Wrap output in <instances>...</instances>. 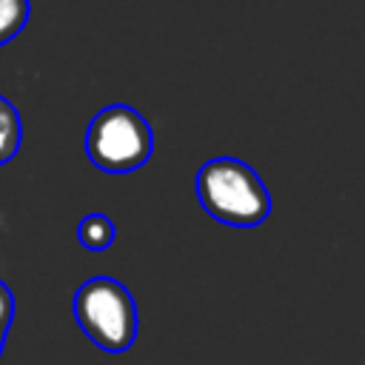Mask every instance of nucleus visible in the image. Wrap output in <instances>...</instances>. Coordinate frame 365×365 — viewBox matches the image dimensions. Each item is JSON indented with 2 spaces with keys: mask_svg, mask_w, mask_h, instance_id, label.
Segmentation results:
<instances>
[{
  "mask_svg": "<svg viewBox=\"0 0 365 365\" xmlns=\"http://www.w3.org/2000/svg\"><path fill=\"white\" fill-rule=\"evenodd\" d=\"M197 200L208 217L234 228H254L271 214V194L259 174L237 157H217L197 171Z\"/></svg>",
  "mask_w": 365,
  "mask_h": 365,
  "instance_id": "nucleus-1",
  "label": "nucleus"
},
{
  "mask_svg": "<svg viewBox=\"0 0 365 365\" xmlns=\"http://www.w3.org/2000/svg\"><path fill=\"white\" fill-rule=\"evenodd\" d=\"M74 319L83 334L108 354H123L137 339V305L114 277H91L74 291Z\"/></svg>",
  "mask_w": 365,
  "mask_h": 365,
  "instance_id": "nucleus-2",
  "label": "nucleus"
},
{
  "mask_svg": "<svg viewBox=\"0 0 365 365\" xmlns=\"http://www.w3.org/2000/svg\"><path fill=\"white\" fill-rule=\"evenodd\" d=\"M154 151V131L148 120L123 103L100 108L86 128L88 160L108 174H128L148 163Z\"/></svg>",
  "mask_w": 365,
  "mask_h": 365,
  "instance_id": "nucleus-3",
  "label": "nucleus"
},
{
  "mask_svg": "<svg viewBox=\"0 0 365 365\" xmlns=\"http://www.w3.org/2000/svg\"><path fill=\"white\" fill-rule=\"evenodd\" d=\"M114 222L106 214H86L77 225V240L86 251H106L114 242Z\"/></svg>",
  "mask_w": 365,
  "mask_h": 365,
  "instance_id": "nucleus-4",
  "label": "nucleus"
},
{
  "mask_svg": "<svg viewBox=\"0 0 365 365\" xmlns=\"http://www.w3.org/2000/svg\"><path fill=\"white\" fill-rule=\"evenodd\" d=\"M23 140V125H20V114L17 108L0 94V165H6L9 160H14L17 148Z\"/></svg>",
  "mask_w": 365,
  "mask_h": 365,
  "instance_id": "nucleus-5",
  "label": "nucleus"
},
{
  "mask_svg": "<svg viewBox=\"0 0 365 365\" xmlns=\"http://www.w3.org/2000/svg\"><path fill=\"white\" fill-rule=\"evenodd\" d=\"M31 3L29 0H0V46L11 43L29 23Z\"/></svg>",
  "mask_w": 365,
  "mask_h": 365,
  "instance_id": "nucleus-6",
  "label": "nucleus"
},
{
  "mask_svg": "<svg viewBox=\"0 0 365 365\" xmlns=\"http://www.w3.org/2000/svg\"><path fill=\"white\" fill-rule=\"evenodd\" d=\"M11 319H14V294L0 279V354H3V345H6V336H9V328H11Z\"/></svg>",
  "mask_w": 365,
  "mask_h": 365,
  "instance_id": "nucleus-7",
  "label": "nucleus"
}]
</instances>
